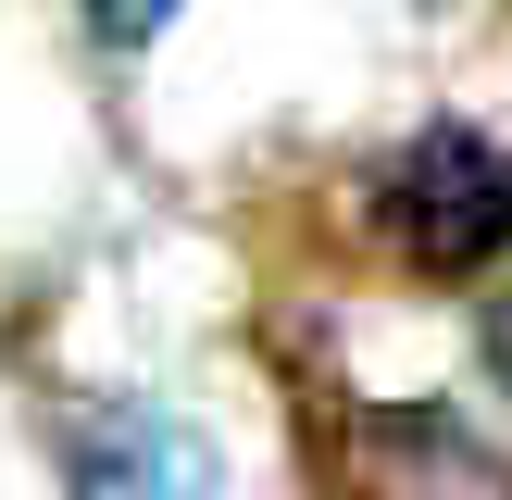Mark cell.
<instances>
[{
	"mask_svg": "<svg viewBox=\"0 0 512 500\" xmlns=\"http://www.w3.org/2000/svg\"><path fill=\"white\" fill-rule=\"evenodd\" d=\"M363 500H512V463L450 413H388L363 438Z\"/></svg>",
	"mask_w": 512,
	"mask_h": 500,
	"instance_id": "7a4b0ae2",
	"label": "cell"
},
{
	"mask_svg": "<svg viewBox=\"0 0 512 500\" xmlns=\"http://www.w3.org/2000/svg\"><path fill=\"white\" fill-rule=\"evenodd\" d=\"M488 375H500V388H512V288L488 300Z\"/></svg>",
	"mask_w": 512,
	"mask_h": 500,
	"instance_id": "5b68a950",
	"label": "cell"
},
{
	"mask_svg": "<svg viewBox=\"0 0 512 500\" xmlns=\"http://www.w3.org/2000/svg\"><path fill=\"white\" fill-rule=\"evenodd\" d=\"M75 475H88L100 500H150V488H200V475H213V450L175 438V425L138 413V400H100L88 438H75Z\"/></svg>",
	"mask_w": 512,
	"mask_h": 500,
	"instance_id": "3957f363",
	"label": "cell"
},
{
	"mask_svg": "<svg viewBox=\"0 0 512 500\" xmlns=\"http://www.w3.org/2000/svg\"><path fill=\"white\" fill-rule=\"evenodd\" d=\"M175 13H188V0H75V25H88L100 50H150Z\"/></svg>",
	"mask_w": 512,
	"mask_h": 500,
	"instance_id": "277c9868",
	"label": "cell"
},
{
	"mask_svg": "<svg viewBox=\"0 0 512 500\" xmlns=\"http://www.w3.org/2000/svg\"><path fill=\"white\" fill-rule=\"evenodd\" d=\"M375 225H388L400 263L425 275H475L512 250V150L475 125H425L388 175H375Z\"/></svg>",
	"mask_w": 512,
	"mask_h": 500,
	"instance_id": "6da1fadb",
	"label": "cell"
}]
</instances>
